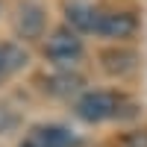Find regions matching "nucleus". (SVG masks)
Segmentation results:
<instances>
[{
  "label": "nucleus",
  "instance_id": "8",
  "mask_svg": "<svg viewBox=\"0 0 147 147\" xmlns=\"http://www.w3.org/2000/svg\"><path fill=\"white\" fill-rule=\"evenodd\" d=\"M32 144H38V147H77V138L62 127H38Z\"/></svg>",
  "mask_w": 147,
  "mask_h": 147
},
{
  "label": "nucleus",
  "instance_id": "1",
  "mask_svg": "<svg viewBox=\"0 0 147 147\" xmlns=\"http://www.w3.org/2000/svg\"><path fill=\"white\" fill-rule=\"evenodd\" d=\"M121 106V97H115L112 91H85L77 100V115L85 124H100L106 118H115Z\"/></svg>",
  "mask_w": 147,
  "mask_h": 147
},
{
  "label": "nucleus",
  "instance_id": "10",
  "mask_svg": "<svg viewBox=\"0 0 147 147\" xmlns=\"http://www.w3.org/2000/svg\"><path fill=\"white\" fill-rule=\"evenodd\" d=\"M15 124H18V118L12 115L6 106H0V136H9V132L15 129Z\"/></svg>",
  "mask_w": 147,
  "mask_h": 147
},
{
  "label": "nucleus",
  "instance_id": "7",
  "mask_svg": "<svg viewBox=\"0 0 147 147\" xmlns=\"http://www.w3.org/2000/svg\"><path fill=\"white\" fill-rule=\"evenodd\" d=\"M68 24L77 32H97V24H100V12L88 9V6H68Z\"/></svg>",
  "mask_w": 147,
  "mask_h": 147
},
{
  "label": "nucleus",
  "instance_id": "13",
  "mask_svg": "<svg viewBox=\"0 0 147 147\" xmlns=\"http://www.w3.org/2000/svg\"><path fill=\"white\" fill-rule=\"evenodd\" d=\"M0 74H3V68H0Z\"/></svg>",
  "mask_w": 147,
  "mask_h": 147
},
{
  "label": "nucleus",
  "instance_id": "6",
  "mask_svg": "<svg viewBox=\"0 0 147 147\" xmlns=\"http://www.w3.org/2000/svg\"><path fill=\"white\" fill-rule=\"evenodd\" d=\"M103 62V71L112 74V77H124V74H129L132 68H136V53L132 50H106L100 56Z\"/></svg>",
  "mask_w": 147,
  "mask_h": 147
},
{
  "label": "nucleus",
  "instance_id": "5",
  "mask_svg": "<svg viewBox=\"0 0 147 147\" xmlns=\"http://www.w3.org/2000/svg\"><path fill=\"white\" fill-rule=\"evenodd\" d=\"M82 85H85V80L80 77V74L62 71V74H53V77L44 82V88L50 91V94H56V97H71V94L82 91Z\"/></svg>",
  "mask_w": 147,
  "mask_h": 147
},
{
  "label": "nucleus",
  "instance_id": "3",
  "mask_svg": "<svg viewBox=\"0 0 147 147\" xmlns=\"http://www.w3.org/2000/svg\"><path fill=\"white\" fill-rule=\"evenodd\" d=\"M136 32V18L127 12H100V24H97V35L106 38H127Z\"/></svg>",
  "mask_w": 147,
  "mask_h": 147
},
{
  "label": "nucleus",
  "instance_id": "12",
  "mask_svg": "<svg viewBox=\"0 0 147 147\" xmlns=\"http://www.w3.org/2000/svg\"><path fill=\"white\" fill-rule=\"evenodd\" d=\"M24 147H38V144H24Z\"/></svg>",
  "mask_w": 147,
  "mask_h": 147
},
{
  "label": "nucleus",
  "instance_id": "11",
  "mask_svg": "<svg viewBox=\"0 0 147 147\" xmlns=\"http://www.w3.org/2000/svg\"><path fill=\"white\" fill-rule=\"evenodd\" d=\"M124 147H147V129L129 132V136L124 138Z\"/></svg>",
  "mask_w": 147,
  "mask_h": 147
},
{
  "label": "nucleus",
  "instance_id": "9",
  "mask_svg": "<svg viewBox=\"0 0 147 147\" xmlns=\"http://www.w3.org/2000/svg\"><path fill=\"white\" fill-rule=\"evenodd\" d=\"M27 62H30V56L24 53L18 44H3V47H0V68H3V74L21 71Z\"/></svg>",
  "mask_w": 147,
  "mask_h": 147
},
{
  "label": "nucleus",
  "instance_id": "2",
  "mask_svg": "<svg viewBox=\"0 0 147 147\" xmlns=\"http://www.w3.org/2000/svg\"><path fill=\"white\" fill-rule=\"evenodd\" d=\"M44 56L53 59V62L65 65V62H74V59L82 56V41L77 38L74 30H56L44 44Z\"/></svg>",
  "mask_w": 147,
  "mask_h": 147
},
{
  "label": "nucleus",
  "instance_id": "4",
  "mask_svg": "<svg viewBox=\"0 0 147 147\" xmlns=\"http://www.w3.org/2000/svg\"><path fill=\"white\" fill-rule=\"evenodd\" d=\"M18 32L24 38H38L44 32V9L35 3H24L18 9Z\"/></svg>",
  "mask_w": 147,
  "mask_h": 147
}]
</instances>
